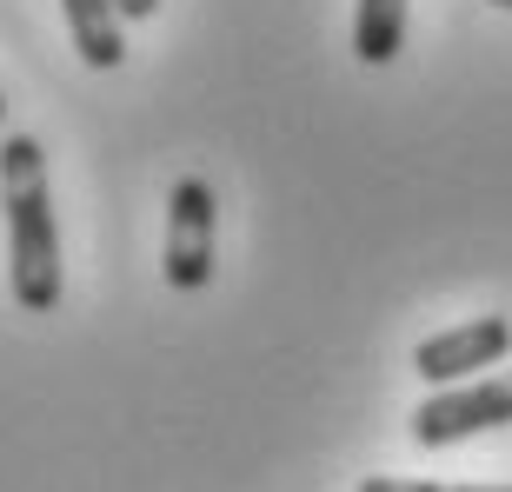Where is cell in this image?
<instances>
[{
	"label": "cell",
	"instance_id": "obj_8",
	"mask_svg": "<svg viewBox=\"0 0 512 492\" xmlns=\"http://www.w3.org/2000/svg\"><path fill=\"white\" fill-rule=\"evenodd\" d=\"M114 14L120 20H153V14H160V0H114Z\"/></svg>",
	"mask_w": 512,
	"mask_h": 492
},
{
	"label": "cell",
	"instance_id": "obj_3",
	"mask_svg": "<svg viewBox=\"0 0 512 492\" xmlns=\"http://www.w3.org/2000/svg\"><path fill=\"white\" fill-rule=\"evenodd\" d=\"M213 220H220V207H213L207 180L200 173L173 180V193H167V260H160L173 293H200L213 280Z\"/></svg>",
	"mask_w": 512,
	"mask_h": 492
},
{
	"label": "cell",
	"instance_id": "obj_4",
	"mask_svg": "<svg viewBox=\"0 0 512 492\" xmlns=\"http://www.w3.org/2000/svg\"><path fill=\"white\" fill-rule=\"evenodd\" d=\"M506 353H512V320L486 313V320H466V326H446V333H433V340H419L413 346V373L439 393V386H466V379L493 373Z\"/></svg>",
	"mask_w": 512,
	"mask_h": 492
},
{
	"label": "cell",
	"instance_id": "obj_5",
	"mask_svg": "<svg viewBox=\"0 0 512 492\" xmlns=\"http://www.w3.org/2000/svg\"><path fill=\"white\" fill-rule=\"evenodd\" d=\"M67 7V34H74L80 60L87 67H120L127 60V40H120V14H114V0H60Z\"/></svg>",
	"mask_w": 512,
	"mask_h": 492
},
{
	"label": "cell",
	"instance_id": "obj_10",
	"mask_svg": "<svg viewBox=\"0 0 512 492\" xmlns=\"http://www.w3.org/2000/svg\"><path fill=\"white\" fill-rule=\"evenodd\" d=\"M0 120H7V100H0Z\"/></svg>",
	"mask_w": 512,
	"mask_h": 492
},
{
	"label": "cell",
	"instance_id": "obj_7",
	"mask_svg": "<svg viewBox=\"0 0 512 492\" xmlns=\"http://www.w3.org/2000/svg\"><path fill=\"white\" fill-rule=\"evenodd\" d=\"M360 492H512V486H426V479H366Z\"/></svg>",
	"mask_w": 512,
	"mask_h": 492
},
{
	"label": "cell",
	"instance_id": "obj_1",
	"mask_svg": "<svg viewBox=\"0 0 512 492\" xmlns=\"http://www.w3.org/2000/svg\"><path fill=\"white\" fill-rule=\"evenodd\" d=\"M0 207H7V280L27 313L60 306V227L47 193V153L34 133L0 140Z\"/></svg>",
	"mask_w": 512,
	"mask_h": 492
},
{
	"label": "cell",
	"instance_id": "obj_2",
	"mask_svg": "<svg viewBox=\"0 0 512 492\" xmlns=\"http://www.w3.org/2000/svg\"><path fill=\"white\" fill-rule=\"evenodd\" d=\"M512 426V373H486L466 386H439L433 399H419L413 413V439L419 446H459L473 433Z\"/></svg>",
	"mask_w": 512,
	"mask_h": 492
},
{
	"label": "cell",
	"instance_id": "obj_9",
	"mask_svg": "<svg viewBox=\"0 0 512 492\" xmlns=\"http://www.w3.org/2000/svg\"><path fill=\"white\" fill-rule=\"evenodd\" d=\"M493 7H506V14H512V0H493Z\"/></svg>",
	"mask_w": 512,
	"mask_h": 492
},
{
	"label": "cell",
	"instance_id": "obj_6",
	"mask_svg": "<svg viewBox=\"0 0 512 492\" xmlns=\"http://www.w3.org/2000/svg\"><path fill=\"white\" fill-rule=\"evenodd\" d=\"M406 47V0H360L353 7V54L366 67H386Z\"/></svg>",
	"mask_w": 512,
	"mask_h": 492
}]
</instances>
